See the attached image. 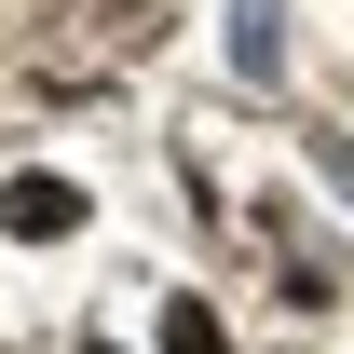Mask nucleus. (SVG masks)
Here are the masks:
<instances>
[{"instance_id":"nucleus-1","label":"nucleus","mask_w":354,"mask_h":354,"mask_svg":"<svg viewBox=\"0 0 354 354\" xmlns=\"http://www.w3.org/2000/svg\"><path fill=\"white\" fill-rule=\"evenodd\" d=\"M232 68H245V82H272V0H245V14H232Z\"/></svg>"},{"instance_id":"nucleus-3","label":"nucleus","mask_w":354,"mask_h":354,"mask_svg":"<svg viewBox=\"0 0 354 354\" xmlns=\"http://www.w3.org/2000/svg\"><path fill=\"white\" fill-rule=\"evenodd\" d=\"M327 177H341V191H354V150H341V136H327Z\"/></svg>"},{"instance_id":"nucleus-2","label":"nucleus","mask_w":354,"mask_h":354,"mask_svg":"<svg viewBox=\"0 0 354 354\" xmlns=\"http://www.w3.org/2000/svg\"><path fill=\"white\" fill-rule=\"evenodd\" d=\"M164 354H218V313H205V300H177V313H164Z\"/></svg>"}]
</instances>
